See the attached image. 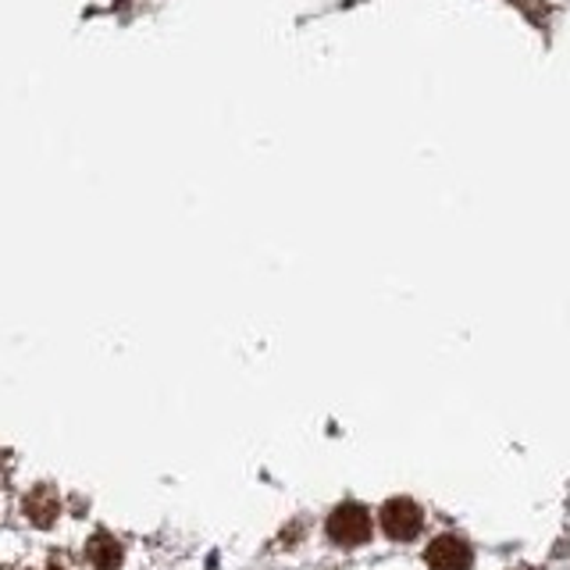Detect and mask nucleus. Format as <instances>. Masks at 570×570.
Listing matches in <instances>:
<instances>
[{
    "instance_id": "39448f33",
    "label": "nucleus",
    "mask_w": 570,
    "mask_h": 570,
    "mask_svg": "<svg viewBox=\"0 0 570 570\" xmlns=\"http://www.w3.org/2000/svg\"><path fill=\"white\" fill-rule=\"evenodd\" d=\"M86 560L97 570H118L121 567V546L107 531H97L94 539L86 542Z\"/></svg>"
},
{
    "instance_id": "7ed1b4c3",
    "label": "nucleus",
    "mask_w": 570,
    "mask_h": 570,
    "mask_svg": "<svg viewBox=\"0 0 570 570\" xmlns=\"http://www.w3.org/2000/svg\"><path fill=\"white\" fill-rule=\"evenodd\" d=\"M424 560L432 570H471L474 552L460 534H439V539L428 546Z\"/></svg>"
},
{
    "instance_id": "423d86ee",
    "label": "nucleus",
    "mask_w": 570,
    "mask_h": 570,
    "mask_svg": "<svg viewBox=\"0 0 570 570\" xmlns=\"http://www.w3.org/2000/svg\"><path fill=\"white\" fill-rule=\"evenodd\" d=\"M47 570H61V567H47Z\"/></svg>"
},
{
    "instance_id": "20e7f679",
    "label": "nucleus",
    "mask_w": 570,
    "mask_h": 570,
    "mask_svg": "<svg viewBox=\"0 0 570 570\" xmlns=\"http://www.w3.org/2000/svg\"><path fill=\"white\" fill-rule=\"evenodd\" d=\"M26 513H29V521L36 528H50L53 521H58V513H61V499L58 492H53L50 485H40V489H32L26 495Z\"/></svg>"
},
{
    "instance_id": "f257e3e1",
    "label": "nucleus",
    "mask_w": 570,
    "mask_h": 570,
    "mask_svg": "<svg viewBox=\"0 0 570 570\" xmlns=\"http://www.w3.org/2000/svg\"><path fill=\"white\" fill-rule=\"evenodd\" d=\"M328 539L335 546H364L371 539V513L361 507V503H343L335 507L332 517H328Z\"/></svg>"
},
{
    "instance_id": "f03ea898",
    "label": "nucleus",
    "mask_w": 570,
    "mask_h": 570,
    "mask_svg": "<svg viewBox=\"0 0 570 570\" xmlns=\"http://www.w3.org/2000/svg\"><path fill=\"white\" fill-rule=\"evenodd\" d=\"M421 524H424V513H421V507L414 503V499L396 495V499H389V503L382 507V528H385L389 539H396V542L417 539Z\"/></svg>"
}]
</instances>
